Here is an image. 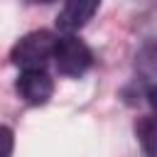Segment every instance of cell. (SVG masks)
Returning a JSON list of instances; mask_svg holds the SVG:
<instances>
[{"mask_svg":"<svg viewBox=\"0 0 157 157\" xmlns=\"http://www.w3.org/2000/svg\"><path fill=\"white\" fill-rule=\"evenodd\" d=\"M54 44H56V37L47 29H37V32H29L25 34L10 52V59L15 66L20 69H44L47 61L52 59L54 54Z\"/></svg>","mask_w":157,"mask_h":157,"instance_id":"6da1fadb","label":"cell"},{"mask_svg":"<svg viewBox=\"0 0 157 157\" xmlns=\"http://www.w3.org/2000/svg\"><path fill=\"white\" fill-rule=\"evenodd\" d=\"M137 135H140V142H142V147H145V152L147 155H155L157 152V145H155V135H157V125H155V118H142L140 120V125H137Z\"/></svg>","mask_w":157,"mask_h":157,"instance_id":"5b68a950","label":"cell"},{"mask_svg":"<svg viewBox=\"0 0 157 157\" xmlns=\"http://www.w3.org/2000/svg\"><path fill=\"white\" fill-rule=\"evenodd\" d=\"M12 147H15L12 130H10L7 125H0V157H7V155H12Z\"/></svg>","mask_w":157,"mask_h":157,"instance_id":"8992f818","label":"cell"},{"mask_svg":"<svg viewBox=\"0 0 157 157\" xmlns=\"http://www.w3.org/2000/svg\"><path fill=\"white\" fill-rule=\"evenodd\" d=\"M98 10V0H64V7L56 17V27L61 32H76L81 29Z\"/></svg>","mask_w":157,"mask_h":157,"instance_id":"277c9868","label":"cell"},{"mask_svg":"<svg viewBox=\"0 0 157 157\" xmlns=\"http://www.w3.org/2000/svg\"><path fill=\"white\" fill-rule=\"evenodd\" d=\"M52 59H54L59 74H64V76H81L91 66L93 54H91V49L81 39H76V37L69 34V37L56 39Z\"/></svg>","mask_w":157,"mask_h":157,"instance_id":"7a4b0ae2","label":"cell"},{"mask_svg":"<svg viewBox=\"0 0 157 157\" xmlns=\"http://www.w3.org/2000/svg\"><path fill=\"white\" fill-rule=\"evenodd\" d=\"M20 98L29 105H44L54 93V81L44 69H22L17 83H15Z\"/></svg>","mask_w":157,"mask_h":157,"instance_id":"3957f363","label":"cell"}]
</instances>
